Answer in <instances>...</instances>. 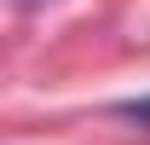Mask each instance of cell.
Masks as SVG:
<instances>
[{
	"label": "cell",
	"mask_w": 150,
	"mask_h": 145,
	"mask_svg": "<svg viewBox=\"0 0 150 145\" xmlns=\"http://www.w3.org/2000/svg\"><path fill=\"white\" fill-rule=\"evenodd\" d=\"M115 116H127V122L150 128V93H144V99H127V105H115Z\"/></svg>",
	"instance_id": "1"
}]
</instances>
